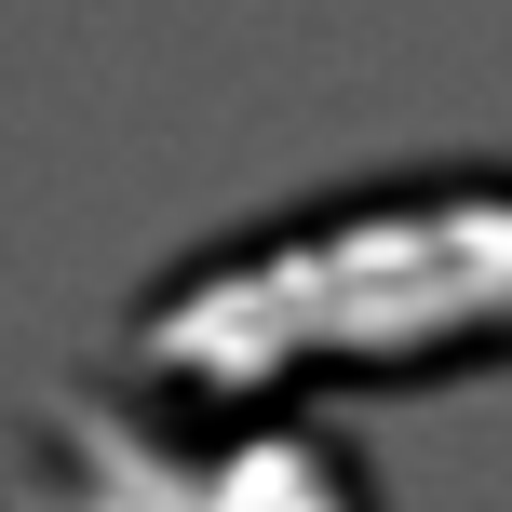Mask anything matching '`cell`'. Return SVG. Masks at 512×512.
<instances>
[{
    "instance_id": "cell-2",
    "label": "cell",
    "mask_w": 512,
    "mask_h": 512,
    "mask_svg": "<svg viewBox=\"0 0 512 512\" xmlns=\"http://www.w3.org/2000/svg\"><path fill=\"white\" fill-rule=\"evenodd\" d=\"M14 512H378L364 459L310 418H256V405H189V391L135 378V391H54L27 418Z\"/></svg>"
},
{
    "instance_id": "cell-1",
    "label": "cell",
    "mask_w": 512,
    "mask_h": 512,
    "mask_svg": "<svg viewBox=\"0 0 512 512\" xmlns=\"http://www.w3.org/2000/svg\"><path fill=\"white\" fill-rule=\"evenodd\" d=\"M135 351L189 405L256 391V364L445 378L459 351H512V162L351 176L270 230L189 256L176 283H149Z\"/></svg>"
}]
</instances>
